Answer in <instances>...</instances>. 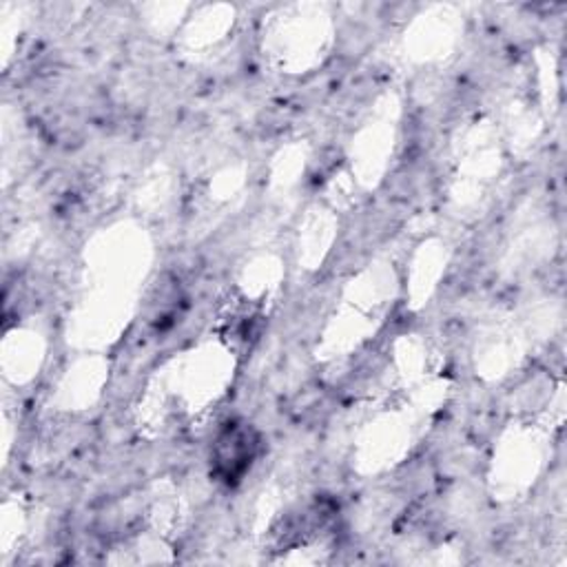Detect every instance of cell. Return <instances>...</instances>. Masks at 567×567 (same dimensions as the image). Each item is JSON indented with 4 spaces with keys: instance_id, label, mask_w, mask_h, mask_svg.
<instances>
[{
    "instance_id": "6da1fadb",
    "label": "cell",
    "mask_w": 567,
    "mask_h": 567,
    "mask_svg": "<svg viewBox=\"0 0 567 567\" xmlns=\"http://www.w3.org/2000/svg\"><path fill=\"white\" fill-rule=\"evenodd\" d=\"M257 439L250 427H228L224 436L217 441L215 461L224 470V478H237L250 463L255 454Z\"/></svg>"
}]
</instances>
